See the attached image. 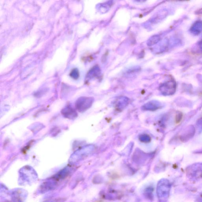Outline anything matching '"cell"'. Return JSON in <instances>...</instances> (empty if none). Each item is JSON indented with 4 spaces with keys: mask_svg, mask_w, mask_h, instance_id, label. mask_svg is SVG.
I'll return each mask as SVG.
<instances>
[{
    "mask_svg": "<svg viewBox=\"0 0 202 202\" xmlns=\"http://www.w3.org/2000/svg\"><path fill=\"white\" fill-rule=\"evenodd\" d=\"M159 102L156 100H151L148 101L142 107V110L147 111H154L160 108Z\"/></svg>",
    "mask_w": 202,
    "mask_h": 202,
    "instance_id": "5",
    "label": "cell"
},
{
    "mask_svg": "<svg viewBox=\"0 0 202 202\" xmlns=\"http://www.w3.org/2000/svg\"><path fill=\"white\" fill-rule=\"evenodd\" d=\"M95 148V147L93 144L84 146L75 151L71 156V160H78L85 157L92 153L94 151Z\"/></svg>",
    "mask_w": 202,
    "mask_h": 202,
    "instance_id": "2",
    "label": "cell"
},
{
    "mask_svg": "<svg viewBox=\"0 0 202 202\" xmlns=\"http://www.w3.org/2000/svg\"><path fill=\"white\" fill-rule=\"evenodd\" d=\"M101 74V70L98 66H96L92 68L90 70L88 75V78L89 79L99 77Z\"/></svg>",
    "mask_w": 202,
    "mask_h": 202,
    "instance_id": "6",
    "label": "cell"
},
{
    "mask_svg": "<svg viewBox=\"0 0 202 202\" xmlns=\"http://www.w3.org/2000/svg\"><path fill=\"white\" fill-rule=\"evenodd\" d=\"M94 99L91 97L83 96L78 98L75 102V108L80 113H83L92 106Z\"/></svg>",
    "mask_w": 202,
    "mask_h": 202,
    "instance_id": "1",
    "label": "cell"
},
{
    "mask_svg": "<svg viewBox=\"0 0 202 202\" xmlns=\"http://www.w3.org/2000/svg\"><path fill=\"white\" fill-rule=\"evenodd\" d=\"M172 86H173V83L172 82H166L160 86V90L163 94H168L170 92V88L171 89Z\"/></svg>",
    "mask_w": 202,
    "mask_h": 202,
    "instance_id": "7",
    "label": "cell"
},
{
    "mask_svg": "<svg viewBox=\"0 0 202 202\" xmlns=\"http://www.w3.org/2000/svg\"><path fill=\"white\" fill-rule=\"evenodd\" d=\"M129 102V99L125 96H120L115 101V109L118 111H121L127 106Z\"/></svg>",
    "mask_w": 202,
    "mask_h": 202,
    "instance_id": "4",
    "label": "cell"
},
{
    "mask_svg": "<svg viewBox=\"0 0 202 202\" xmlns=\"http://www.w3.org/2000/svg\"><path fill=\"white\" fill-rule=\"evenodd\" d=\"M160 38L158 35H154L152 36L148 39L147 41V45L148 46H152L154 44H157L160 41Z\"/></svg>",
    "mask_w": 202,
    "mask_h": 202,
    "instance_id": "8",
    "label": "cell"
},
{
    "mask_svg": "<svg viewBox=\"0 0 202 202\" xmlns=\"http://www.w3.org/2000/svg\"><path fill=\"white\" fill-rule=\"evenodd\" d=\"M139 139L142 143H149L151 141L150 136L147 134H142L139 135Z\"/></svg>",
    "mask_w": 202,
    "mask_h": 202,
    "instance_id": "9",
    "label": "cell"
},
{
    "mask_svg": "<svg viewBox=\"0 0 202 202\" xmlns=\"http://www.w3.org/2000/svg\"><path fill=\"white\" fill-rule=\"evenodd\" d=\"M61 113L65 118L69 119H74L78 117L76 110L70 106L65 107L61 111Z\"/></svg>",
    "mask_w": 202,
    "mask_h": 202,
    "instance_id": "3",
    "label": "cell"
}]
</instances>
